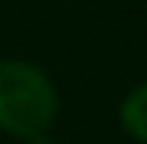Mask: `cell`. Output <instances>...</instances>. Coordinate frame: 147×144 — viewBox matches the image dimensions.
I'll use <instances>...</instances> for the list:
<instances>
[{
    "mask_svg": "<svg viewBox=\"0 0 147 144\" xmlns=\"http://www.w3.org/2000/svg\"><path fill=\"white\" fill-rule=\"evenodd\" d=\"M59 85L30 59H0V131L16 141L49 134L59 121Z\"/></svg>",
    "mask_w": 147,
    "mask_h": 144,
    "instance_id": "6da1fadb",
    "label": "cell"
},
{
    "mask_svg": "<svg viewBox=\"0 0 147 144\" xmlns=\"http://www.w3.org/2000/svg\"><path fill=\"white\" fill-rule=\"evenodd\" d=\"M118 124L137 144H147V79L124 92L118 101Z\"/></svg>",
    "mask_w": 147,
    "mask_h": 144,
    "instance_id": "7a4b0ae2",
    "label": "cell"
},
{
    "mask_svg": "<svg viewBox=\"0 0 147 144\" xmlns=\"http://www.w3.org/2000/svg\"><path fill=\"white\" fill-rule=\"evenodd\" d=\"M23 144H56V138H53V131H49V134H39V138H30V141H23Z\"/></svg>",
    "mask_w": 147,
    "mask_h": 144,
    "instance_id": "3957f363",
    "label": "cell"
}]
</instances>
